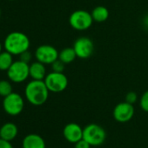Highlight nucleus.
I'll return each instance as SVG.
<instances>
[{"mask_svg": "<svg viewBox=\"0 0 148 148\" xmlns=\"http://www.w3.org/2000/svg\"><path fill=\"white\" fill-rule=\"evenodd\" d=\"M50 91L48 90L44 80L32 79L30 81L25 89V95L27 101L36 106L44 105L49 97Z\"/></svg>", "mask_w": 148, "mask_h": 148, "instance_id": "f257e3e1", "label": "nucleus"}, {"mask_svg": "<svg viewBox=\"0 0 148 148\" xmlns=\"http://www.w3.org/2000/svg\"><path fill=\"white\" fill-rule=\"evenodd\" d=\"M30 39L26 34L21 32H10L5 38V50L12 53L13 56H19L30 48Z\"/></svg>", "mask_w": 148, "mask_h": 148, "instance_id": "f03ea898", "label": "nucleus"}, {"mask_svg": "<svg viewBox=\"0 0 148 148\" xmlns=\"http://www.w3.org/2000/svg\"><path fill=\"white\" fill-rule=\"evenodd\" d=\"M6 73L12 83H23L30 76V64L20 59L14 61Z\"/></svg>", "mask_w": 148, "mask_h": 148, "instance_id": "7ed1b4c3", "label": "nucleus"}, {"mask_svg": "<svg viewBox=\"0 0 148 148\" xmlns=\"http://www.w3.org/2000/svg\"><path fill=\"white\" fill-rule=\"evenodd\" d=\"M83 138L92 146L96 147L105 142L106 132L102 126L97 124H90L83 129Z\"/></svg>", "mask_w": 148, "mask_h": 148, "instance_id": "20e7f679", "label": "nucleus"}, {"mask_svg": "<svg viewBox=\"0 0 148 148\" xmlns=\"http://www.w3.org/2000/svg\"><path fill=\"white\" fill-rule=\"evenodd\" d=\"M44 81L48 90L54 93L64 92L68 86V79L64 72H57L52 71L45 76Z\"/></svg>", "mask_w": 148, "mask_h": 148, "instance_id": "39448f33", "label": "nucleus"}, {"mask_svg": "<svg viewBox=\"0 0 148 148\" xmlns=\"http://www.w3.org/2000/svg\"><path fill=\"white\" fill-rule=\"evenodd\" d=\"M69 23L74 30L86 31L92 26L93 19L92 14L87 11L78 10L71 14L69 18Z\"/></svg>", "mask_w": 148, "mask_h": 148, "instance_id": "423d86ee", "label": "nucleus"}, {"mask_svg": "<svg viewBox=\"0 0 148 148\" xmlns=\"http://www.w3.org/2000/svg\"><path fill=\"white\" fill-rule=\"evenodd\" d=\"M25 107V100L23 97L17 92H12L11 94L4 98L3 108L5 112L11 116L19 115Z\"/></svg>", "mask_w": 148, "mask_h": 148, "instance_id": "0eeeda50", "label": "nucleus"}, {"mask_svg": "<svg viewBox=\"0 0 148 148\" xmlns=\"http://www.w3.org/2000/svg\"><path fill=\"white\" fill-rule=\"evenodd\" d=\"M58 50L50 45H42L35 51V58L45 64H51L58 58Z\"/></svg>", "mask_w": 148, "mask_h": 148, "instance_id": "6e6552de", "label": "nucleus"}, {"mask_svg": "<svg viewBox=\"0 0 148 148\" xmlns=\"http://www.w3.org/2000/svg\"><path fill=\"white\" fill-rule=\"evenodd\" d=\"M73 49L79 58L86 59L92 55L94 51V44L91 38L87 37H81L75 41Z\"/></svg>", "mask_w": 148, "mask_h": 148, "instance_id": "1a4fd4ad", "label": "nucleus"}, {"mask_svg": "<svg viewBox=\"0 0 148 148\" xmlns=\"http://www.w3.org/2000/svg\"><path fill=\"white\" fill-rule=\"evenodd\" d=\"M113 118L119 123H126L130 121L134 115L133 105L125 101L118 104L113 109Z\"/></svg>", "mask_w": 148, "mask_h": 148, "instance_id": "9d476101", "label": "nucleus"}, {"mask_svg": "<svg viewBox=\"0 0 148 148\" xmlns=\"http://www.w3.org/2000/svg\"><path fill=\"white\" fill-rule=\"evenodd\" d=\"M63 135L68 142L75 144L83 138V129L77 123H69L64 127Z\"/></svg>", "mask_w": 148, "mask_h": 148, "instance_id": "9b49d317", "label": "nucleus"}, {"mask_svg": "<svg viewBox=\"0 0 148 148\" xmlns=\"http://www.w3.org/2000/svg\"><path fill=\"white\" fill-rule=\"evenodd\" d=\"M45 141L38 134L31 133L26 135L22 141L23 148H45Z\"/></svg>", "mask_w": 148, "mask_h": 148, "instance_id": "f8f14e48", "label": "nucleus"}, {"mask_svg": "<svg viewBox=\"0 0 148 148\" xmlns=\"http://www.w3.org/2000/svg\"><path fill=\"white\" fill-rule=\"evenodd\" d=\"M18 134V128L17 125L12 122H7L0 127V138L6 141H12Z\"/></svg>", "mask_w": 148, "mask_h": 148, "instance_id": "ddd939ff", "label": "nucleus"}, {"mask_svg": "<svg viewBox=\"0 0 148 148\" xmlns=\"http://www.w3.org/2000/svg\"><path fill=\"white\" fill-rule=\"evenodd\" d=\"M46 75V68L45 64L37 60L30 64V77L32 79L44 80Z\"/></svg>", "mask_w": 148, "mask_h": 148, "instance_id": "4468645a", "label": "nucleus"}, {"mask_svg": "<svg viewBox=\"0 0 148 148\" xmlns=\"http://www.w3.org/2000/svg\"><path fill=\"white\" fill-rule=\"evenodd\" d=\"M92 17L93 21L98 23H103L107 20L109 18V11L106 7L99 5L95 7L92 12Z\"/></svg>", "mask_w": 148, "mask_h": 148, "instance_id": "2eb2a0df", "label": "nucleus"}, {"mask_svg": "<svg viewBox=\"0 0 148 148\" xmlns=\"http://www.w3.org/2000/svg\"><path fill=\"white\" fill-rule=\"evenodd\" d=\"M76 58H78V57H77V54H76L75 51H74L73 47L64 48L58 53V59H60L65 64H71V62H73L76 59Z\"/></svg>", "mask_w": 148, "mask_h": 148, "instance_id": "dca6fc26", "label": "nucleus"}, {"mask_svg": "<svg viewBox=\"0 0 148 148\" xmlns=\"http://www.w3.org/2000/svg\"><path fill=\"white\" fill-rule=\"evenodd\" d=\"M13 62V55L12 53L5 50L0 52V71H7Z\"/></svg>", "mask_w": 148, "mask_h": 148, "instance_id": "f3484780", "label": "nucleus"}, {"mask_svg": "<svg viewBox=\"0 0 148 148\" xmlns=\"http://www.w3.org/2000/svg\"><path fill=\"white\" fill-rule=\"evenodd\" d=\"M11 80L2 79L0 80V96L5 98L13 92L12 85Z\"/></svg>", "mask_w": 148, "mask_h": 148, "instance_id": "a211bd4d", "label": "nucleus"}, {"mask_svg": "<svg viewBox=\"0 0 148 148\" xmlns=\"http://www.w3.org/2000/svg\"><path fill=\"white\" fill-rule=\"evenodd\" d=\"M139 106L144 112H148V90L142 94L139 101Z\"/></svg>", "mask_w": 148, "mask_h": 148, "instance_id": "6ab92c4d", "label": "nucleus"}, {"mask_svg": "<svg viewBox=\"0 0 148 148\" xmlns=\"http://www.w3.org/2000/svg\"><path fill=\"white\" fill-rule=\"evenodd\" d=\"M64 64L60 59H57L56 61H54L51 64V68L53 71H57V72H63L64 70Z\"/></svg>", "mask_w": 148, "mask_h": 148, "instance_id": "aec40b11", "label": "nucleus"}, {"mask_svg": "<svg viewBox=\"0 0 148 148\" xmlns=\"http://www.w3.org/2000/svg\"><path fill=\"white\" fill-rule=\"evenodd\" d=\"M32 53L28 51H24L23 53H21L19 55V59L23 62H25L27 64H30V62L32 61Z\"/></svg>", "mask_w": 148, "mask_h": 148, "instance_id": "412c9836", "label": "nucleus"}, {"mask_svg": "<svg viewBox=\"0 0 148 148\" xmlns=\"http://www.w3.org/2000/svg\"><path fill=\"white\" fill-rule=\"evenodd\" d=\"M138 100V95L134 92H129L125 96V101L133 105Z\"/></svg>", "mask_w": 148, "mask_h": 148, "instance_id": "4be33fe9", "label": "nucleus"}, {"mask_svg": "<svg viewBox=\"0 0 148 148\" xmlns=\"http://www.w3.org/2000/svg\"><path fill=\"white\" fill-rule=\"evenodd\" d=\"M74 148H92V145L86 140L82 138L79 141H78L77 143H75Z\"/></svg>", "mask_w": 148, "mask_h": 148, "instance_id": "5701e85b", "label": "nucleus"}, {"mask_svg": "<svg viewBox=\"0 0 148 148\" xmlns=\"http://www.w3.org/2000/svg\"><path fill=\"white\" fill-rule=\"evenodd\" d=\"M0 148H13L11 142L0 138Z\"/></svg>", "mask_w": 148, "mask_h": 148, "instance_id": "b1692460", "label": "nucleus"}, {"mask_svg": "<svg viewBox=\"0 0 148 148\" xmlns=\"http://www.w3.org/2000/svg\"><path fill=\"white\" fill-rule=\"evenodd\" d=\"M144 24H145V25L148 28V16L145 17V20H144Z\"/></svg>", "mask_w": 148, "mask_h": 148, "instance_id": "393cba45", "label": "nucleus"}, {"mask_svg": "<svg viewBox=\"0 0 148 148\" xmlns=\"http://www.w3.org/2000/svg\"><path fill=\"white\" fill-rule=\"evenodd\" d=\"M2 51H3V45L1 42H0V52H1Z\"/></svg>", "mask_w": 148, "mask_h": 148, "instance_id": "a878e982", "label": "nucleus"}, {"mask_svg": "<svg viewBox=\"0 0 148 148\" xmlns=\"http://www.w3.org/2000/svg\"><path fill=\"white\" fill-rule=\"evenodd\" d=\"M0 17H1V9H0Z\"/></svg>", "mask_w": 148, "mask_h": 148, "instance_id": "bb28decb", "label": "nucleus"}, {"mask_svg": "<svg viewBox=\"0 0 148 148\" xmlns=\"http://www.w3.org/2000/svg\"><path fill=\"white\" fill-rule=\"evenodd\" d=\"M10 1H14V0H10Z\"/></svg>", "mask_w": 148, "mask_h": 148, "instance_id": "cd10ccee", "label": "nucleus"}, {"mask_svg": "<svg viewBox=\"0 0 148 148\" xmlns=\"http://www.w3.org/2000/svg\"><path fill=\"white\" fill-rule=\"evenodd\" d=\"M93 148H97V147H95V146H94V147H93Z\"/></svg>", "mask_w": 148, "mask_h": 148, "instance_id": "c85d7f7f", "label": "nucleus"}]
</instances>
